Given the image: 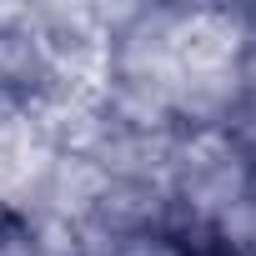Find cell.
Listing matches in <instances>:
<instances>
[{
  "instance_id": "7a4b0ae2",
  "label": "cell",
  "mask_w": 256,
  "mask_h": 256,
  "mask_svg": "<svg viewBox=\"0 0 256 256\" xmlns=\"http://www.w3.org/2000/svg\"><path fill=\"white\" fill-rule=\"evenodd\" d=\"M0 241H6V216H0Z\"/></svg>"
},
{
  "instance_id": "6da1fadb",
  "label": "cell",
  "mask_w": 256,
  "mask_h": 256,
  "mask_svg": "<svg viewBox=\"0 0 256 256\" xmlns=\"http://www.w3.org/2000/svg\"><path fill=\"white\" fill-rule=\"evenodd\" d=\"M96 256H196L186 236H176L171 226H151V231H126V236H106L96 246Z\"/></svg>"
}]
</instances>
